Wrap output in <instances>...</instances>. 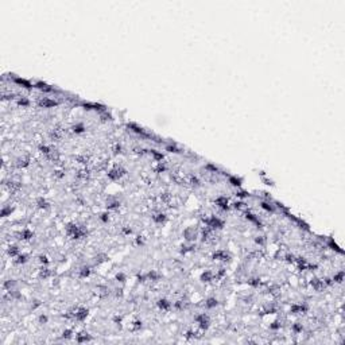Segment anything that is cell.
<instances>
[{"instance_id": "obj_7", "label": "cell", "mask_w": 345, "mask_h": 345, "mask_svg": "<svg viewBox=\"0 0 345 345\" xmlns=\"http://www.w3.org/2000/svg\"><path fill=\"white\" fill-rule=\"evenodd\" d=\"M213 258H214V259H218V260H228V254L218 251V252H216V254H214V256H213Z\"/></svg>"}, {"instance_id": "obj_6", "label": "cell", "mask_w": 345, "mask_h": 345, "mask_svg": "<svg viewBox=\"0 0 345 345\" xmlns=\"http://www.w3.org/2000/svg\"><path fill=\"white\" fill-rule=\"evenodd\" d=\"M291 310H293V313H295V314H301V313L306 312V306H302V305H295V306L291 307Z\"/></svg>"}, {"instance_id": "obj_5", "label": "cell", "mask_w": 345, "mask_h": 345, "mask_svg": "<svg viewBox=\"0 0 345 345\" xmlns=\"http://www.w3.org/2000/svg\"><path fill=\"white\" fill-rule=\"evenodd\" d=\"M196 232H194V229H192V228H188L186 231H185V237L188 239V240H196Z\"/></svg>"}, {"instance_id": "obj_3", "label": "cell", "mask_w": 345, "mask_h": 345, "mask_svg": "<svg viewBox=\"0 0 345 345\" xmlns=\"http://www.w3.org/2000/svg\"><path fill=\"white\" fill-rule=\"evenodd\" d=\"M74 317H76L78 321H84L86 317H88V310L86 309H78L77 313H74Z\"/></svg>"}, {"instance_id": "obj_8", "label": "cell", "mask_w": 345, "mask_h": 345, "mask_svg": "<svg viewBox=\"0 0 345 345\" xmlns=\"http://www.w3.org/2000/svg\"><path fill=\"white\" fill-rule=\"evenodd\" d=\"M158 306L161 307L162 310H169L170 309V303L167 302L166 299H161L159 302H158Z\"/></svg>"}, {"instance_id": "obj_13", "label": "cell", "mask_w": 345, "mask_h": 345, "mask_svg": "<svg viewBox=\"0 0 345 345\" xmlns=\"http://www.w3.org/2000/svg\"><path fill=\"white\" fill-rule=\"evenodd\" d=\"M62 337H63V338H71V337H73L71 330H65L63 332V334H62Z\"/></svg>"}, {"instance_id": "obj_1", "label": "cell", "mask_w": 345, "mask_h": 345, "mask_svg": "<svg viewBox=\"0 0 345 345\" xmlns=\"http://www.w3.org/2000/svg\"><path fill=\"white\" fill-rule=\"evenodd\" d=\"M124 174V170L121 169V167H115L113 170H111L109 171V174H108V177L111 178V180H113V181H116V180H119L121 175Z\"/></svg>"}, {"instance_id": "obj_12", "label": "cell", "mask_w": 345, "mask_h": 345, "mask_svg": "<svg viewBox=\"0 0 345 345\" xmlns=\"http://www.w3.org/2000/svg\"><path fill=\"white\" fill-rule=\"evenodd\" d=\"M213 278V275L210 274V272H205V274H202V276H201V279H202L204 282H210Z\"/></svg>"}, {"instance_id": "obj_2", "label": "cell", "mask_w": 345, "mask_h": 345, "mask_svg": "<svg viewBox=\"0 0 345 345\" xmlns=\"http://www.w3.org/2000/svg\"><path fill=\"white\" fill-rule=\"evenodd\" d=\"M196 321H197V324L200 325V328H201V329H208V328H209V320H208V317L205 316V314H201V316H198L197 318H196Z\"/></svg>"}, {"instance_id": "obj_11", "label": "cell", "mask_w": 345, "mask_h": 345, "mask_svg": "<svg viewBox=\"0 0 345 345\" xmlns=\"http://www.w3.org/2000/svg\"><path fill=\"white\" fill-rule=\"evenodd\" d=\"M154 221H156V222H165L166 221V216H165V214H156V216H154Z\"/></svg>"}, {"instance_id": "obj_4", "label": "cell", "mask_w": 345, "mask_h": 345, "mask_svg": "<svg viewBox=\"0 0 345 345\" xmlns=\"http://www.w3.org/2000/svg\"><path fill=\"white\" fill-rule=\"evenodd\" d=\"M76 341L77 342H86V341H90V336L88 333H80V334L76 336Z\"/></svg>"}, {"instance_id": "obj_9", "label": "cell", "mask_w": 345, "mask_h": 345, "mask_svg": "<svg viewBox=\"0 0 345 345\" xmlns=\"http://www.w3.org/2000/svg\"><path fill=\"white\" fill-rule=\"evenodd\" d=\"M216 202H217V205L220 206V208L228 209V200L227 198H218Z\"/></svg>"}, {"instance_id": "obj_10", "label": "cell", "mask_w": 345, "mask_h": 345, "mask_svg": "<svg viewBox=\"0 0 345 345\" xmlns=\"http://www.w3.org/2000/svg\"><path fill=\"white\" fill-rule=\"evenodd\" d=\"M206 305V307H214L217 306V299H214V298H210V299H208V302L205 303Z\"/></svg>"}, {"instance_id": "obj_14", "label": "cell", "mask_w": 345, "mask_h": 345, "mask_svg": "<svg viewBox=\"0 0 345 345\" xmlns=\"http://www.w3.org/2000/svg\"><path fill=\"white\" fill-rule=\"evenodd\" d=\"M73 128H74V129H73L74 132H82V131H84V127H82L81 124H80V125H74Z\"/></svg>"}]
</instances>
